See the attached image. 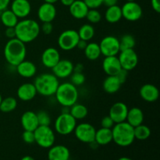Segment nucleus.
<instances>
[{
    "label": "nucleus",
    "mask_w": 160,
    "mask_h": 160,
    "mask_svg": "<svg viewBox=\"0 0 160 160\" xmlns=\"http://www.w3.org/2000/svg\"><path fill=\"white\" fill-rule=\"evenodd\" d=\"M16 38L23 43H30L38 37L41 27L36 20L24 18L19 20L15 26Z\"/></svg>",
    "instance_id": "f257e3e1"
},
{
    "label": "nucleus",
    "mask_w": 160,
    "mask_h": 160,
    "mask_svg": "<svg viewBox=\"0 0 160 160\" xmlns=\"http://www.w3.org/2000/svg\"><path fill=\"white\" fill-rule=\"evenodd\" d=\"M27 55L26 44L18 38L9 39L4 47V57L9 65L16 67L24 60Z\"/></svg>",
    "instance_id": "f03ea898"
},
{
    "label": "nucleus",
    "mask_w": 160,
    "mask_h": 160,
    "mask_svg": "<svg viewBox=\"0 0 160 160\" xmlns=\"http://www.w3.org/2000/svg\"><path fill=\"white\" fill-rule=\"evenodd\" d=\"M37 93L45 97L55 95L59 85V81L53 73H44L38 75L34 81Z\"/></svg>",
    "instance_id": "7ed1b4c3"
},
{
    "label": "nucleus",
    "mask_w": 160,
    "mask_h": 160,
    "mask_svg": "<svg viewBox=\"0 0 160 160\" xmlns=\"http://www.w3.org/2000/svg\"><path fill=\"white\" fill-rule=\"evenodd\" d=\"M112 142L120 147H128L135 140L134 128L127 121L115 123L112 128Z\"/></svg>",
    "instance_id": "20e7f679"
},
{
    "label": "nucleus",
    "mask_w": 160,
    "mask_h": 160,
    "mask_svg": "<svg viewBox=\"0 0 160 160\" xmlns=\"http://www.w3.org/2000/svg\"><path fill=\"white\" fill-rule=\"evenodd\" d=\"M54 95L56 101L62 107H70L78 102L79 92L78 87L73 85L72 83L64 82L59 84Z\"/></svg>",
    "instance_id": "39448f33"
},
{
    "label": "nucleus",
    "mask_w": 160,
    "mask_h": 160,
    "mask_svg": "<svg viewBox=\"0 0 160 160\" xmlns=\"http://www.w3.org/2000/svg\"><path fill=\"white\" fill-rule=\"evenodd\" d=\"M77 126V120L70 112H62L55 121V131L62 136L68 135L73 132Z\"/></svg>",
    "instance_id": "423d86ee"
},
{
    "label": "nucleus",
    "mask_w": 160,
    "mask_h": 160,
    "mask_svg": "<svg viewBox=\"0 0 160 160\" xmlns=\"http://www.w3.org/2000/svg\"><path fill=\"white\" fill-rule=\"evenodd\" d=\"M35 143L43 148H49L56 141L54 131L50 126H38L34 131Z\"/></svg>",
    "instance_id": "0eeeda50"
},
{
    "label": "nucleus",
    "mask_w": 160,
    "mask_h": 160,
    "mask_svg": "<svg viewBox=\"0 0 160 160\" xmlns=\"http://www.w3.org/2000/svg\"><path fill=\"white\" fill-rule=\"evenodd\" d=\"M80 38L78 31L68 29L62 31L58 38V45L63 51H71L77 47Z\"/></svg>",
    "instance_id": "6e6552de"
},
{
    "label": "nucleus",
    "mask_w": 160,
    "mask_h": 160,
    "mask_svg": "<svg viewBox=\"0 0 160 160\" xmlns=\"http://www.w3.org/2000/svg\"><path fill=\"white\" fill-rule=\"evenodd\" d=\"M95 132H96V129L95 127L88 123L77 124L73 131L76 138L80 142L86 144H90L95 142Z\"/></svg>",
    "instance_id": "1a4fd4ad"
},
{
    "label": "nucleus",
    "mask_w": 160,
    "mask_h": 160,
    "mask_svg": "<svg viewBox=\"0 0 160 160\" xmlns=\"http://www.w3.org/2000/svg\"><path fill=\"white\" fill-rule=\"evenodd\" d=\"M102 55L104 56H117L120 52V42L117 37L107 35L103 38L98 44Z\"/></svg>",
    "instance_id": "9d476101"
},
{
    "label": "nucleus",
    "mask_w": 160,
    "mask_h": 160,
    "mask_svg": "<svg viewBox=\"0 0 160 160\" xmlns=\"http://www.w3.org/2000/svg\"><path fill=\"white\" fill-rule=\"evenodd\" d=\"M118 55L119 56L117 57L120 61L122 69L128 72L135 69L138 63V56L134 48L122 50Z\"/></svg>",
    "instance_id": "9b49d317"
},
{
    "label": "nucleus",
    "mask_w": 160,
    "mask_h": 160,
    "mask_svg": "<svg viewBox=\"0 0 160 160\" xmlns=\"http://www.w3.org/2000/svg\"><path fill=\"white\" fill-rule=\"evenodd\" d=\"M121 11L123 18L131 22L140 20L143 14L142 6L135 1L125 2L121 7Z\"/></svg>",
    "instance_id": "f8f14e48"
},
{
    "label": "nucleus",
    "mask_w": 160,
    "mask_h": 160,
    "mask_svg": "<svg viewBox=\"0 0 160 160\" xmlns=\"http://www.w3.org/2000/svg\"><path fill=\"white\" fill-rule=\"evenodd\" d=\"M73 62L69 59H60L54 67L52 68V73L58 79H65L69 78L73 72Z\"/></svg>",
    "instance_id": "ddd939ff"
},
{
    "label": "nucleus",
    "mask_w": 160,
    "mask_h": 160,
    "mask_svg": "<svg viewBox=\"0 0 160 160\" xmlns=\"http://www.w3.org/2000/svg\"><path fill=\"white\" fill-rule=\"evenodd\" d=\"M128 110L129 109L125 103L117 102L110 107L109 116L112 119L115 123H122L126 121Z\"/></svg>",
    "instance_id": "4468645a"
},
{
    "label": "nucleus",
    "mask_w": 160,
    "mask_h": 160,
    "mask_svg": "<svg viewBox=\"0 0 160 160\" xmlns=\"http://www.w3.org/2000/svg\"><path fill=\"white\" fill-rule=\"evenodd\" d=\"M10 9L19 19L27 18L31 12V5L28 0H13Z\"/></svg>",
    "instance_id": "2eb2a0df"
},
{
    "label": "nucleus",
    "mask_w": 160,
    "mask_h": 160,
    "mask_svg": "<svg viewBox=\"0 0 160 160\" xmlns=\"http://www.w3.org/2000/svg\"><path fill=\"white\" fill-rule=\"evenodd\" d=\"M38 17L42 23L45 22H52L55 20L57 14L56 6L54 4L44 2L39 6L38 9Z\"/></svg>",
    "instance_id": "dca6fc26"
},
{
    "label": "nucleus",
    "mask_w": 160,
    "mask_h": 160,
    "mask_svg": "<svg viewBox=\"0 0 160 160\" xmlns=\"http://www.w3.org/2000/svg\"><path fill=\"white\" fill-rule=\"evenodd\" d=\"M41 59L44 67L52 69L61 59L60 54L56 48L49 47L44 50Z\"/></svg>",
    "instance_id": "f3484780"
},
{
    "label": "nucleus",
    "mask_w": 160,
    "mask_h": 160,
    "mask_svg": "<svg viewBox=\"0 0 160 160\" xmlns=\"http://www.w3.org/2000/svg\"><path fill=\"white\" fill-rule=\"evenodd\" d=\"M102 69L107 76H115L122 69L117 56H105L102 62Z\"/></svg>",
    "instance_id": "a211bd4d"
},
{
    "label": "nucleus",
    "mask_w": 160,
    "mask_h": 160,
    "mask_svg": "<svg viewBox=\"0 0 160 160\" xmlns=\"http://www.w3.org/2000/svg\"><path fill=\"white\" fill-rule=\"evenodd\" d=\"M37 91L33 83H23L17 88V95L23 102L31 101L37 95Z\"/></svg>",
    "instance_id": "6ab92c4d"
},
{
    "label": "nucleus",
    "mask_w": 160,
    "mask_h": 160,
    "mask_svg": "<svg viewBox=\"0 0 160 160\" xmlns=\"http://www.w3.org/2000/svg\"><path fill=\"white\" fill-rule=\"evenodd\" d=\"M70 157V150L65 145H53L48 152V160H69Z\"/></svg>",
    "instance_id": "aec40b11"
},
{
    "label": "nucleus",
    "mask_w": 160,
    "mask_h": 160,
    "mask_svg": "<svg viewBox=\"0 0 160 160\" xmlns=\"http://www.w3.org/2000/svg\"><path fill=\"white\" fill-rule=\"evenodd\" d=\"M140 96L147 102H154L159 97V91L156 85L152 84H145L141 87L139 91Z\"/></svg>",
    "instance_id": "412c9836"
},
{
    "label": "nucleus",
    "mask_w": 160,
    "mask_h": 160,
    "mask_svg": "<svg viewBox=\"0 0 160 160\" xmlns=\"http://www.w3.org/2000/svg\"><path fill=\"white\" fill-rule=\"evenodd\" d=\"M17 73L24 78H31L37 73V67L33 62L29 60H23L15 67Z\"/></svg>",
    "instance_id": "4be33fe9"
},
{
    "label": "nucleus",
    "mask_w": 160,
    "mask_h": 160,
    "mask_svg": "<svg viewBox=\"0 0 160 160\" xmlns=\"http://www.w3.org/2000/svg\"><path fill=\"white\" fill-rule=\"evenodd\" d=\"M20 123L24 131H35L39 126L36 112L33 111H26L23 112L20 118Z\"/></svg>",
    "instance_id": "5701e85b"
},
{
    "label": "nucleus",
    "mask_w": 160,
    "mask_h": 160,
    "mask_svg": "<svg viewBox=\"0 0 160 160\" xmlns=\"http://www.w3.org/2000/svg\"><path fill=\"white\" fill-rule=\"evenodd\" d=\"M88 8L83 0H75L70 6L69 11L73 18L77 20H83L86 17Z\"/></svg>",
    "instance_id": "b1692460"
},
{
    "label": "nucleus",
    "mask_w": 160,
    "mask_h": 160,
    "mask_svg": "<svg viewBox=\"0 0 160 160\" xmlns=\"http://www.w3.org/2000/svg\"><path fill=\"white\" fill-rule=\"evenodd\" d=\"M144 118L143 111L138 107H133L128 110L126 121L133 128H135L143 123Z\"/></svg>",
    "instance_id": "393cba45"
},
{
    "label": "nucleus",
    "mask_w": 160,
    "mask_h": 160,
    "mask_svg": "<svg viewBox=\"0 0 160 160\" xmlns=\"http://www.w3.org/2000/svg\"><path fill=\"white\" fill-rule=\"evenodd\" d=\"M95 142L98 145H107L112 142V129L101 128L96 130Z\"/></svg>",
    "instance_id": "a878e982"
},
{
    "label": "nucleus",
    "mask_w": 160,
    "mask_h": 160,
    "mask_svg": "<svg viewBox=\"0 0 160 160\" xmlns=\"http://www.w3.org/2000/svg\"><path fill=\"white\" fill-rule=\"evenodd\" d=\"M122 84L117 76H107L102 83L103 90L108 94H115L120 89Z\"/></svg>",
    "instance_id": "bb28decb"
},
{
    "label": "nucleus",
    "mask_w": 160,
    "mask_h": 160,
    "mask_svg": "<svg viewBox=\"0 0 160 160\" xmlns=\"http://www.w3.org/2000/svg\"><path fill=\"white\" fill-rule=\"evenodd\" d=\"M123 18L121 7L117 5L109 6L105 12V19L109 23H116Z\"/></svg>",
    "instance_id": "cd10ccee"
},
{
    "label": "nucleus",
    "mask_w": 160,
    "mask_h": 160,
    "mask_svg": "<svg viewBox=\"0 0 160 160\" xmlns=\"http://www.w3.org/2000/svg\"><path fill=\"white\" fill-rule=\"evenodd\" d=\"M0 20L6 28H15L19 21V18L11 9H5L2 11Z\"/></svg>",
    "instance_id": "c85d7f7f"
},
{
    "label": "nucleus",
    "mask_w": 160,
    "mask_h": 160,
    "mask_svg": "<svg viewBox=\"0 0 160 160\" xmlns=\"http://www.w3.org/2000/svg\"><path fill=\"white\" fill-rule=\"evenodd\" d=\"M86 58L91 61H95L101 56V50L99 45L96 42H89L84 49Z\"/></svg>",
    "instance_id": "c756f323"
},
{
    "label": "nucleus",
    "mask_w": 160,
    "mask_h": 160,
    "mask_svg": "<svg viewBox=\"0 0 160 160\" xmlns=\"http://www.w3.org/2000/svg\"><path fill=\"white\" fill-rule=\"evenodd\" d=\"M70 113L76 120H83L88 114V108L84 105L76 102L70 107Z\"/></svg>",
    "instance_id": "7c9ffc66"
},
{
    "label": "nucleus",
    "mask_w": 160,
    "mask_h": 160,
    "mask_svg": "<svg viewBox=\"0 0 160 160\" xmlns=\"http://www.w3.org/2000/svg\"><path fill=\"white\" fill-rule=\"evenodd\" d=\"M78 35L81 40L89 42L94 38L95 34V28L90 23H84L78 31Z\"/></svg>",
    "instance_id": "2f4dec72"
},
{
    "label": "nucleus",
    "mask_w": 160,
    "mask_h": 160,
    "mask_svg": "<svg viewBox=\"0 0 160 160\" xmlns=\"http://www.w3.org/2000/svg\"><path fill=\"white\" fill-rule=\"evenodd\" d=\"M17 107V100L14 97H6L2 99L0 103V111L5 113L11 112Z\"/></svg>",
    "instance_id": "473e14b6"
},
{
    "label": "nucleus",
    "mask_w": 160,
    "mask_h": 160,
    "mask_svg": "<svg viewBox=\"0 0 160 160\" xmlns=\"http://www.w3.org/2000/svg\"><path fill=\"white\" fill-rule=\"evenodd\" d=\"M134 138L139 141H145L148 139L151 135V130L146 125L142 124L134 128Z\"/></svg>",
    "instance_id": "72a5a7b5"
},
{
    "label": "nucleus",
    "mask_w": 160,
    "mask_h": 160,
    "mask_svg": "<svg viewBox=\"0 0 160 160\" xmlns=\"http://www.w3.org/2000/svg\"><path fill=\"white\" fill-rule=\"evenodd\" d=\"M119 42H120V51L134 48L136 45L135 38L134 36L129 34L122 36L121 38L119 39Z\"/></svg>",
    "instance_id": "f704fd0d"
},
{
    "label": "nucleus",
    "mask_w": 160,
    "mask_h": 160,
    "mask_svg": "<svg viewBox=\"0 0 160 160\" xmlns=\"http://www.w3.org/2000/svg\"><path fill=\"white\" fill-rule=\"evenodd\" d=\"M38 121L39 126H50L52 123L50 115L45 110H40L37 113Z\"/></svg>",
    "instance_id": "c9c22d12"
},
{
    "label": "nucleus",
    "mask_w": 160,
    "mask_h": 160,
    "mask_svg": "<svg viewBox=\"0 0 160 160\" xmlns=\"http://www.w3.org/2000/svg\"><path fill=\"white\" fill-rule=\"evenodd\" d=\"M85 18L90 23H98L102 20V14L97 9H88Z\"/></svg>",
    "instance_id": "e433bc0d"
},
{
    "label": "nucleus",
    "mask_w": 160,
    "mask_h": 160,
    "mask_svg": "<svg viewBox=\"0 0 160 160\" xmlns=\"http://www.w3.org/2000/svg\"><path fill=\"white\" fill-rule=\"evenodd\" d=\"M85 76L83 73L73 72V73L70 75V83H72L76 87L84 84V83L85 82Z\"/></svg>",
    "instance_id": "4c0bfd02"
},
{
    "label": "nucleus",
    "mask_w": 160,
    "mask_h": 160,
    "mask_svg": "<svg viewBox=\"0 0 160 160\" xmlns=\"http://www.w3.org/2000/svg\"><path fill=\"white\" fill-rule=\"evenodd\" d=\"M22 139L26 144H33L35 142L34 131H24L22 134Z\"/></svg>",
    "instance_id": "58836bf2"
},
{
    "label": "nucleus",
    "mask_w": 160,
    "mask_h": 160,
    "mask_svg": "<svg viewBox=\"0 0 160 160\" xmlns=\"http://www.w3.org/2000/svg\"><path fill=\"white\" fill-rule=\"evenodd\" d=\"M115 125V123L112 120V119L109 116H106V117H103L101 120V126L102 128H108V129H112L113 128V126Z\"/></svg>",
    "instance_id": "ea45409f"
},
{
    "label": "nucleus",
    "mask_w": 160,
    "mask_h": 160,
    "mask_svg": "<svg viewBox=\"0 0 160 160\" xmlns=\"http://www.w3.org/2000/svg\"><path fill=\"white\" fill-rule=\"evenodd\" d=\"M89 9H98L102 5V0H83Z\"/></svg>",
    "instance_id": "a19ab883"
},
{
    "label": "nucleus",
    "mask_w": 160,
    "mask_h": 160,
    "mask_svg": "<svg viewBox=\"0 0 160 160\" xmlns=\"http://www.w3.org/2000/svg\"><path fill=\"white\" fill-rule=\"evenodd\" d=\"M41 27V31L43 32V34L48 35L51 34L53 31V24L52 22H45L42 23V25Z\"/></svg>",
    "instance_id": "79ce46f5"
},
{
    "label": "nucleus",
    "mask_w": 160,
    "mask_h": 160,
    "mask_svg": "<svg viewBox=\"0 0 160 160\" xmlns=\"http://www.w3.org/2000/svg\"><path fill=\"white\" fill-rule=\"evenodd\" d=\"M116 76L118 78V79L120 80V81L121 82V84H123V83L126 82L127 78H128V71L123 70V69H121V70H120V71L119 72V73H117Z\"/></svg>",
    "instance_id": "37998d69"
},
{
    "label": "nucleus",
    "mask_w": 160,
    "mask_h": 160,
    "mask_svg": "<svg viewBox=\"0 0 160 160\" xmlns=\"http://www.w3.org/2000/svg\"><path fill=\"white\" fill-rule=\"evenodd\" d=\"M5 34H6V38H8L9 39L15 38H16L15 28H6V31H5Z\"/></svg>",
    "instance_id": "c03bdc74"
},
{
    "label": "nucleus",
    "mask_w": 160,
    "mask_h": 160,
    "mask_svg": "<svg viewBox=\"0 0 160 160\" xmlns=\"http://www.w3.org/2000/svg\"><path fill=\"white\" fill-rule=\"evenodd\" d=\"M151 6L153 10L156 12H160V0H151Z\"/></svg>",
    "instance_id": "a18cd8bd"
},
{
    "label": "nucleus",
    "mask_w": 160,
    "mask_h": 160,
    "mask_svg": "<svg viewBox=\"0 0 160 160\" xmlns=\"http://www.w3.org/2000/svg\"><path fill=\"white\" fill-rule=\"evenodd\" d=\"M10 2L11 0H0V12L7 9Z\"/></svg>",
    "instance_id": "49530a36"
},
{
    "label": "nucleus",
    "mask_w": 160,
    "mask_h": 160,
    "mask_svg": "<svg viewBox=\"0 0 160 160\" xmlns=\"http://www.w3.org/2000/svg\"><path fill=\"white\" fill-rule=\"evenodd\" d=\"M84 71V65L82 63H77L73 66V72L77 73H83Z\"/></svg>",
    "instance_id": "de8ad7c7"
},
{
    "label": "nucleus",
    "mask_w": 160,
    "mask_h": 160,
    "mask_svg": "<svg viewBox=\"0 0 160 160\" xmlns=\"http://www.w3.org/2000/svg\"><path fill=\"white\" fill-rule=\"evenodd\" d=\"M87 45H88V42L80 39L79 42H78V45H77L76 48H78L81 50H84V48H86V46H87Z\"/></svg>",
    "instance_id": "09e8293b"
},
{
    "label": "nucleus",
    "mask_w": 160,
    "mask_h": 160,
    "mask_svg": "<svg viewBox=\"0 0 160 160\" xmlns=\"http://www.w3.org/2000/svg\"><path fill=\"white\" fill-rule=\"evenodd\" d=\"M118 0H102V5H105L107 7L117 5Z\"/></svg>",
    "instance_id": "8fccbe9b"
},
{
    "label": "nucleus",
    "mask_w": 160,
    "mask_h": 160,
    "mask_svg": "<svg viewBox=\"0 0 160 160\" xmlns=\"http://www.w3.org/2000/svg\"><path fill=\"white\" fill-rule=\"evenodd\" d=\"M59 1H60V2L62 3L64 6H68L69 7L75 0H59Z\"/></svg>",
    "instance_id": "3c124183"
},
{
    "label": "nucleus",
    "mask_w": 160,
    "mask_h": 160,
    "mask_svg": "<svg viewBox=\"0 0 160 160\" xmlns=\"http://www.w3.org/2000/svg\"><path fill=\"white\" fill-rule=\"evenodd\" d=\"M20 160H35L34 158H33L32 156H23Z\"/></svg>",
    "instance_id": "603ef678"
},
{
    "label": "nucleus",
    "mask_w": 160,
    "mask_h": 160,
    "mask_svg": "<svg viewBox=\"0 0 160 160\" xmlns=\"http://www.w3.org/2000/svg\"><path fill=\"white\" fill-rule=\"evenodd\" d=\"M45 2H48V3H52V4H55L56 2H58L59 0H44Z\"/></svg>",
    "instance_id": "864d4df0"
},
{
    "label": "nucleus",
    "mask_w": 160,
    "mask_h": 160,
    "mask_svg": "<svg viewBox=\"0 0 160 160\" xmlns=\"http://www.w3.org/2000/svg\"><path fill=\"white\" fill-rule=\"evenodd\" d=\"M118 160H133V159L129 157H126V156H124V157H120Z\"/></svg>",
    "instance_id": "5fc2aeb1"
},
{
    "label": "nucleus",
    "mask_w": 160,
    "mask_h": 160,
    "mask_svg": "<svg viewBox=\"0 0 160 160\" xmlns=\"http://www.w3.org/2000/svg\"><path fill=\"white\" fill-rule=\"evenodd\" d=\"M2 99V95H1V94H0V103H1Z\"/></svg>",
    "instance_id": "6e6d98bb"
},
{
    "label": "nucleus",
    "mask_w": 160,
    "mask_h": 160,
    "mask_svg": "<svg viewBox=\"0 0 160 160\" xmlns=\"http://www.w3.org/2000/svg\"><path fill=\"white\" fill-rule=\"evenodd\" d=\"M127 2H134L135 0H126Z\"/></svg>",
    "instance_id": "4d7b16f0"
},
{
    "label": "nucleus",
    "mask_w": 160,
    "mask_h": 160,
    "mask_svg": "<svg viewBox=\"0 0 160 160\" xmlns=\"http://www.w3.org/2000/svg\"><path fill=\"white\" fill-rule=\"evenodd\" d=\"M0 38H1V34H0Z\"/></svg>",
    "instance_id": "13d9d810"
}]
</instances>
